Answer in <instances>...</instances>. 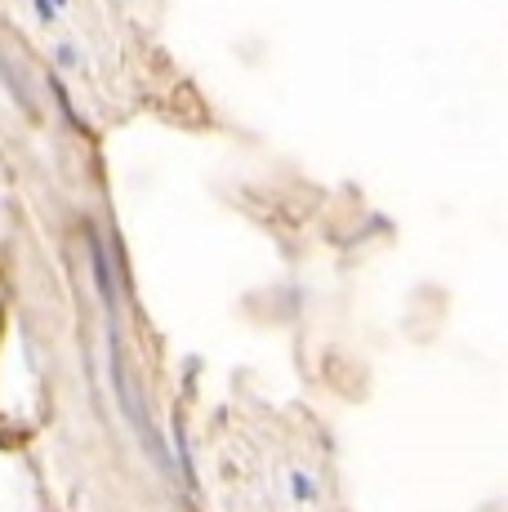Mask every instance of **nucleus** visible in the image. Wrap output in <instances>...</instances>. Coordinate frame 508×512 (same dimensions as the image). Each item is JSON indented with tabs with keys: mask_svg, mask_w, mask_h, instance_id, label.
Here are the masks:
<instances>
[{
	"mask_svg": "<svg viewBox=\"0 0 508 512\" xmlns=\"http://www.w3.org/2000/svg\"><path fill=\"white\" fill-rule=\"evenodd\" d=\"M90 259H94V281H99L103 303L112 308V303H116V290H112V268H107V250H103V236H99V232H90Z\"/></svg>",
	"mask_w": 508,
	"mask_h": 512,
	"instance_id": "1",
	"label": "nucleus"
},
{
	"mask_svg": "<svg viewBox=\"0 0 508 512\" xmlns=\"http://www.w3.org/2000/svg\"><path fill=\"white\" fill-rule=\"evenodd\" d=\"M290 490H295V495H299V499H308V495H312L308 477H299V472H295V477H290Z\"/></svg>",
	"mask_w": 508,
	"mask_h": 512,
	"instance_id": "2",
	"label": "nucleus"
}]
</instances>
